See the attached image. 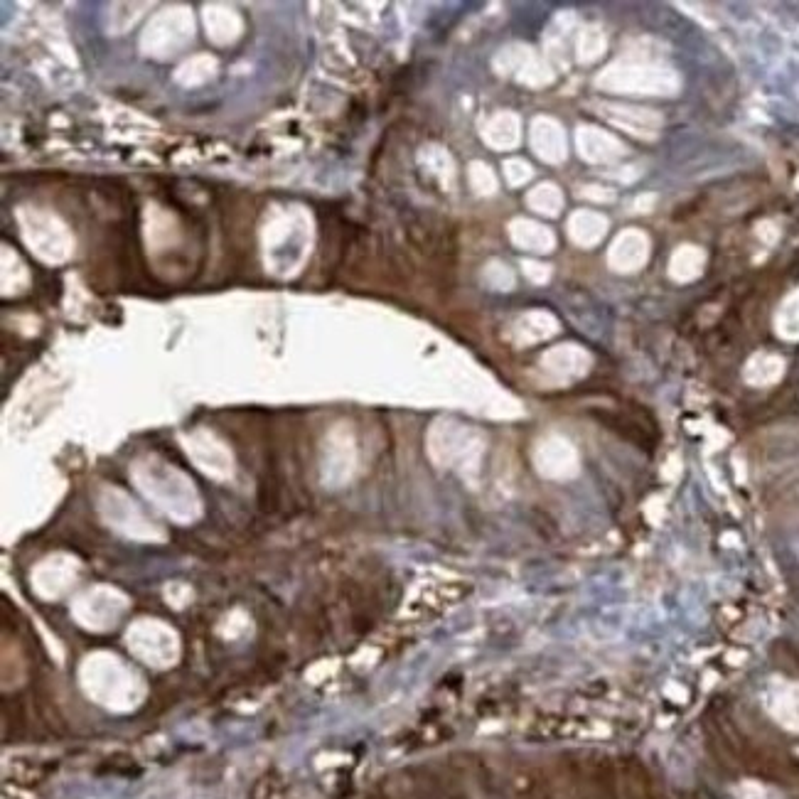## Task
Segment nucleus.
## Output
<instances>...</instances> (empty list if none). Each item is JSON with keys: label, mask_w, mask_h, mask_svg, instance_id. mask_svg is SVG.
Returning <instances> with one entry per match:
<instances>
[{"label": "nucleus", "mask_w": 799, "mask_h": 799, "mask_svg": "<svg viewBox=\"0 0 799 799\" xmlns=\"http://www.w3.org/2000/svg\"><path fill=\"white\" fill-rule=\"evenodd\" d=\"M775 709L777 716L792 728H799V684H787L775 691Z\"/></svg>", "instance_id": "f257e3e1"}]
</instances>
